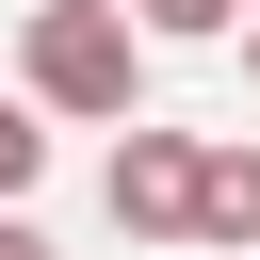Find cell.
<instances>
[{
	"instance_id": "1",
	"label": "cell",
	"mask_w": 260,
	"mask_h": 260,
	"mask_svg": "<svg viewBox=\"0 0 260 260\" xmlns=\"http://www.w3.org/2000/svg\"><path fill=\"white\" fill-rule=\"evenodd\" d=\"M146 16L130 0H32V32H16V81L49 98V114H81V130H130L146 114Z\"/></svg>"
},
{
	"instance_id": "2",
	"label": "cell",
	"mask_w": 260,
	"mask_h": 260,
	"mask_svg": "<svg viewBox=\"0 0 260 260\" xmlns=\"http://www.w3.org/2000/svg\"><path fill=\"white\" fill-rule=\"evenodd\" d=\"M195 195H211V146L162 130V114H130L114 130V228L130 244H195Z\"/></svg>"
},
{
	"instance_id": "3",
	"label": "cell",
	"mask_w": 260,
	"mask_h": 260,
	"mask_svg": "<svg viewBox=\"0 0 260 260\" xmlns=\"http://www.w3.org/2000/svg\"><path fill=\"white\" fill-rule=\"evenodd\" d=\"M195 244H260V146H211V195H195Z\"/></svg>"
},
{
	"instance_id": "4",
	"label": "cell",
	"mask_w": 260,
	"mask_h": 260,
	"mask_svg": "<svg viewBox=\"0 0 260 260\" xmlns=\"http://www.w3.org/2000/svg\"><path fill=\"white\" fill-rule=\"evenodd\" d=\"M32 114H49V98H0V211L49 179V130H32Z\"/></svg>"
},
{
	"instance_id": "5",
	"label": "cell",
	"mask_w": 260,
	"mask_h": 260,
	"mask_svg": "<svg viewBox=\"0 0 260 260\" xmlns=\"http://www.w3.org/2000/svg\"><path fill=\"white\" fill-rule=\"evenodd\" d=\"M130 16H146L162 49H211V32H244V0H130Z\"/></svg>"
},
{
	"instance_id": "6",
	"label": "cell",
	"mask_w": 260,
	"mask_h": 260,
	"mask_svg": "<svg viewBox=\"0 0 260 260\" xmlns=\"http://www.w3.org/2000/svg\"><path fill=\"white\" fill-rule=\"evenodd\" d=\"M0 260H49V228H16V211H0Z\"/></svg>"
},
{
	"instance_id": "7",
	"label": "cell",
	"mask_w": 260,
	"mask_h": 260,
	"mask_svg": "<svg viewBox=\"0 0 260 260\" xmlns=\"http://www.w3.org/2000/svg\"><path fill=\"white\" fill-rule=\"evenodd\" d=\"M228 49H244V81H260V0H244V32H228Z\"/></svg>"
}]
</instances>
